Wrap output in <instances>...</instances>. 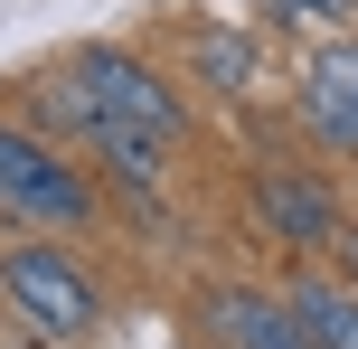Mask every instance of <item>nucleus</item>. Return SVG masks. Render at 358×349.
<instances>
[{
  "instance_id": "6",
  "label": "nucleus",
  "mask_w": 358,
  "mask_h": 349,
  "mask_svg": "<svg viewBox=\"0 0 358 349\" xmlns=\"http://www.w3.org/2000/svg\"><path fill=\"white\" fill-rule=\"evenodd\" d=\"M208 340L217 349H311L302 321H292V302L283 293H245V283L208 293Z\"/></svg>"
},
{
  "instance_id": "5",
  "label": "nucleus",
  "mask_w": 358,
  "mask_h": 349,
  "mask_svg": "<svg viewBox=\"0 0 358 349\" xmlns=\"http://www.w3.org/2000/svg\"><path fill=\"white\" fill-rule=\"evenodd\" d=\"M255 218L283 245H340V199L311 170H255Z\"/></svg>"
},
{
  "instance_id": "1",
  "label": "nucleus",
  "mask_w": 358,
  "mask_h": 349,
  "mask_svg": "<svg viewBox=\"0 0 358 349\" xmlns=\"http://www.w3.org/2000/svg\"><path fill=\"white\" fill-rule=\"evenodd\" d=\"M0 293H10V312H19L29 340H94L104 331V283L57 236H19L10 255H0Z\"/></svg>"
},
{
  "instance_id": "8",
  "label": "nucleus",
  "mask_w": 358,
  "mask_h": 349,
  "mask_svg": "<svg viewBox=\"0 0 358 349\" xmlns=\"http://www.w3.org/2000/svg\"><path fill=\"white\" fill-rule=\"evenodd\" d=\"M283 302H292V321H302V340H311V349H358V293H349V283L302 274Z\"/></svg>"
},
{
  "instance_id": "3",
  "label": "nucleus",
  "mask_w": 358,
  "mask_h": 349,
  "mask_svg": "<svg viewBox=\"0 0 358 349\" xmlns=\"http://www.w3.org/2000/svg\"><path fill=\"white\" fill-rule=\"evenodd\" d=\"M66 66L85 76L94 123H142V132H161V142H179V132H189V104H179V85H170L161 66H142L132 48H76Z\"/></svg>"
},
{
  "instance_id": "7",
  "label": "nucleus",
  "mask_w": 358,
  "mask_h": 349,
  "mask_svg": "<svg viewBox=\"0 0 358 349\" xmlns=\"http://www.w3.org/2000/svg\"><path fill=\"white\" fill-rule=\"evenodd\" d=\"M85 151L113 170V189H132V199H161L170 189V142L142 123H85Z\"/></svg>"
},
{
  "instance_id": "4",
  "label": "nucleus",
  "mask_w": 358,
  "mask_h": 349,
  "mask_svg": "<svg viewBox=\"0 0 358 349\" xmlns=\"http://www.w3.org/2000/svg\"><path fill=\"white\" fill-rule=\"evenodd\" d=\"M302 132L330 151H358V38H330L302 66Z\"/></svg>"
},
{
  "instance_id": "11",
  "label": "nucleus",
  "mask_w": 358,
  "mask_h": 349,
  "mask_svg": "<svg viewBox=\"0 0 358 349\" xmlns=\"http://www.w3.org/2000/svg\"><path fill=\"white\" fill-rule=\"evenodd\" d=\"M330 255H340V274L358 283V236H340V245H330Z\"/></svg>"
},
{
  "instance_id": "9",
  "label": "nucleus",
  "mask_w": 358,
  "mask_h": 349,
  "mask_svg": "<svg viewBox=\"0 0 358 349\" xmlns=\"http://www.w3.org/2000/svg\"><path fill=\"white\" fill-rule=\"evenodd\" d=\"M198 66H208V85H217V94H245V85H255V38L208 29V38H198Z\"/></svg>"
},
{
  "instance_id": "2",
  "label": "nucleus",
  "mask_w": 358,
  "mask_h": 349,
  "mask_svg": "<svg viewBox=\"0 0 358 349\" xmlns=\"http://www.w3.org/2000/svg\"><path fill=\"white\" fill-rule=\"evenodd\" d=\"M0 218H19L29 236H48V227H85V218H94V189L76 180V161H66L57 142L0 123Z\"/></svg>"
},
{
  "instance_id": "10",
  "label": "nucleus",
  "mask_w": 358,
  "mask_h": 349,
  "mask_svg": "<svg viewBox=\"0 0 358 349\" xmlns=\"http://www.w3.org/2000/svg\"><path fill=\"white\" fill-rule=\"evenodd\" d=\"M273 10H302V19H349V0H273Z\"/></svg>"
}]
</instances>
